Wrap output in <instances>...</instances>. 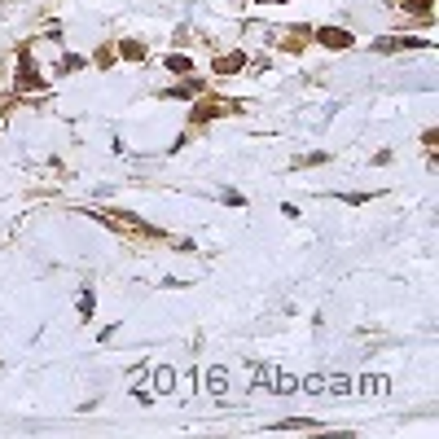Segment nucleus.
Instances as JSON below:
<instances>
[{
  "label": "nucleus",
  "instance_id": "0eeeda50",
  "mask_svg": "<svg viewBox=\"0 0 439 439\" xmlns=\"http://www.w3.org/2000/svg\"><path fill=\"white\" fill-rule=\"evenodd\" d=\"M154 386H158V391H172V386H176V373H172L167 365H158V369H154Z\"/></svg>",
  "mask_w": 439,
  "mask_h": 439
},
{
  "label": "nucleus",
  "instance_id": "2eb2a0df",
  "mask_svg": "<svg viewBox=\"0 0 439 439\" xmlns=\"http://www.w3.org/2000/svg\"><path fill=\"white\" fill-rule=\"evenodd\" d=\"M400 5H404V9H417V13H426V9H431V0H400Z\"/></svg>",
  "mask_w": 439,
  "mask_h": 439
},
{
  "label": "nucleus",
  "instance_id": "f03ea898",
  "mask_svg": "<svg viewBox=\"0 0 439 439\" xmlns=\"http://www.w3.org/2000/svg\"><path fill=\"white\" fill-rule=\"evenodd\" d=\"M356 391H361V396H386V391H391V382H386L382 373H365Z\"/></svg>",
  "mask_w": 439,
  "mask_h": 439
},
{
  "label": "nucleus",
  "instance_id": "6ab92c4d",
  "mask_svg": "<svg viewBox=\"0 0 439 439\" xmlns=\"http://www.w3.org/2000/svg\"><path fill=\"white\" fill-rule=\"evenodd\" d=\"M264 5H286V0H264Z\"/></svg>",
  "mask_w": 439,
  "mask_h": 439
},
{
  "label": "nucleus",
  "instance_id": "39448f33",
  "mask_svg": "<svg viewBox=\"0 0 439 439\" xmlns=\"http://www.w3.org/2000/svg\"><path fill=\"white\" fill-rule=\"evenodd\" d=\"M207 386H211L216 396H224V391H229V373H224V369H211V373H207Z\"/></svg>",
  "mask_w": 439,
  "mask_h": 439
},
{
  "label": "nucleus",
  "instance_id": "1a4fd4ad",
  "mask_svg": "<svg viewBox=\"0 0 439 439\" xmlns=\"http://www.w3.org/2000/svg\"><path fill=\"white\" fill-rule=\"evenodd\" d=\"M382 53H396V48H421V40H378Z\"/></svg>",
  "mask_w": 439,
  "mask_h": 439
},
{
  "label": "nucleus",
  "instance_id": "9b49d317",
  "mask_svg": "<svg viewBox=\"0 0 439 439\" xmlns=\"http://www.w3.org/2000/svg\"><path fill=\"white\" fill-rule=\"evenodd\" d=\"M18 88H40V75L31 71V67H22L18 71Z\"/></svg>",
  "mask_w": 439,
  "mask_h": 439
},
{
  "label": "nucleus",
  "instance_id": "f257e3e1",
  "mask_svg": "<svg viewBox=\"0 0 439 439\" xmlns=\"http://www.w3.org/2000/svg\"><path fill=\"white\" fill-rule=\"evenodd\" d=\"M97 216H102L115 233H132V237H145V242H154V237H158L154 224H145V220H137V216H127V211H97Z\"/></svg>",
  "mask_w": 439,
  "mask_h": 439
},
{
  "label": "nucleus",
  "instance_id": "20e7f679",
  "mask_svg": "<svg viewBox=\"0 0 439 439\" xmlns=\"http://www.w3.org/2000/svg\"><path fill=\"white\" fill-rule=\"evenodd\" d=\"M242 62H246L242 53H224V57H216V75H237Z\"/></svg>",
  "mask_w": 439,
  "mask_h": 439
},
{
  "label": "nucleus",
  "instance_id": "9d476101",
  "mask_svg": "<svg viewBox=\"0 0 439 439\" xmlns=\"http://www.w3.org/2000/svg\"><path fill=\"white\" fill-rule=\"evenodd\" d=\"M167 71H176V75H189V71H193V62H189V57H181V53H172V57H167Z\"/></svg>",
  "mask_w": 439,
  "mask_h": 439
},
{
  "label": "nucleus",
  "instance_id": "423d86ee",
  "mask_svg": "<svg viewBox=\"0 0 439 439\" xmlns=\"http://www.w3.org/2000/svg\"><path fill=\"white\" fill-rule=\"evenodd\" d=\"M272 391H281V396H290V391H295V386H299V378H290V373H272Z\"/></svg>",
  "mask_w": 439,
  "mask_h": 439
},
{
  "label": "nucleus",
  "instance_id": "dca6fc26",
  "mask_svg": "<svg viewBox=\"0 0 439 439\" xmlns=\"http://www.w3.org/2000/svg\"><path fill=\"white\" fill-rule=\"evenodd\" d=\"M307 426H316V421H281L277 431H307Z\"/></svg>",
  "mask_w": 439,
  "mask_h": 439
},
{
  "label": "nucleus",
  "instance_id": "6e6552de",
  "mask_svg": "<svg viewBox=\"0 0 439 439\" xmlns=\"http://www.w3.org/2000/svg\"><path fill=\"white\" fill-rule=\"evenodd\" d=\"M325 391H334V396H347V391H351V378H343V373H334V378H325Z\"/></svg>",
  "mask_w": 439,
  "mask_h": 439
},
{
  "label": "nucleus",
  "instance_id": "a211bd4d",
  "mask_svg": "<svg viewBox=\"0 0 439 439\" xmlns=\"http://www.w3.org/2000/svg\"><path fill=\"white\" fill-rule=\"evenodd\" d=\"M9 110H13V97H9V92H0V115H9Z\"/></svg>",
  "mask_w": 439,
  "mask_h": 439
},
{
  "label": "nucleus",
  "instance_id": "4468645a",
  "mask_svg": "<svg viewBox=\"0 0 439 439\" xmlns=\"http://www.w3.org/2000/svg\"><path fill=\"white\" fill-rule=\"evenodd\" d=\"M123 57H145V48H141L137 40H127V44H123Z\"/></svg>",
  "mask_w": 439,
  "mask_h": 439
},
{
  "label": "nucleus",
  "instance_id": "f8f14e48",
  "mask_svg": "<svg viewBox=\"0 0 439 439\" xmlns=\"http://www.w3.org/2000/svg\"><path fill=\"white\" fill-rule=\"evenodd\" d=\"M272 373H277V369H268V365L259 369V365H255V369H251V378H255V386H268V382H272Z\"/></svg>",
  "mask_w": 439,
  "mask_h": 439
},
{
  "label": "nucleus",
  "instance_id": "ddd939ff",
  "mask_svg": "<svg viewBox=\"0 0 439 439\" xmlns=\"http://www.w3.org/2000/svg\"><path fill=\"white\" fill-rule=\"evenodd\" d=\"M303 391H312V396H321V391H325V378H321V373H312V378H307V382H303Z\"/></svg>",
  "mask_w": 439,
  "mask_h": 439
},
{
  "label": "nucleus",
  "instance_id": "7ed1b4c3",
  "mask_svg": "<svg viewBox=\"0 0 439 439\" xmlns=\"http://www.w3.org/2000/svg\"><path fill=\"white\" fill-rule=\"evenodd\" d=\"M316 40H321V44H330V48H347V44H351V31H334V27H325V31H316Z\"/></svg>",
  "mask_w": 439,
  "mask_h": 439
},
{
  "label": "nucleus",
  "instance_id": "f3484780",
  "mask_svg": "<svg viewBox=\"0 0 439 439\" xmlns=\"http://www.w3.org/2000/svg\"><path fill=\"white\" fill-rule=\"evenodd\" d=\"M79 312L92 316V290H88V295H79Z\"/></svg>",
  "mask_w": 439,
  "mask_h": 439
}]
</instances>
